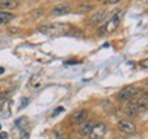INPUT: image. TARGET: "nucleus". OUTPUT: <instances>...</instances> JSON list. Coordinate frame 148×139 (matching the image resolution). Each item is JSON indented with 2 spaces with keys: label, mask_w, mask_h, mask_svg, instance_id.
<instances>
[{
  "label": "nucleus",
  "mask_w": 148,
  "mask_h": 139,
  "mask_svg": "<svg viewBox=\"0 0 148 139\" xmlns=\"http://www.w3.org/2000/svg\"><path fill=\"white\" fill-rule=\"evenodd\" d=\"M0 129H1V124H0Z\"/></svg>",
  "instance_id": "obj_23"
},
{
  "label": "nucleus",
  "mask_w": 148,
  "mask_h": 139,
  "mask_svg": "<svg viewBox=\"0 0 148 139\" xmlns=\"http://www.w3.org/2000/svg\"><path fill=\"white\" fill-rule=\"evenodd\" d=\"M55 139H66V136H64V134H62V132H56V134H55Z\"/></svg>",
  "instance_id": "obj_16"
},
{
  "label": "nucleus",
  "mask_w": 148,
  "mask_h": 139,
  "mask_svg": "<svg viewBox=\"0 0 148 139\" xmlns=\"http://www.w3.org/2000/svg\"><path fill=\"white\" fill-rule=\"evenodd\" d=\"M10 106H11V102L10 101H4V102H3V105L0 106V116H1V117H8V116L11 114Z\"/></svg>",
  "instance_id": "obj_9"
},
{
  "label": "nucleus",
  "mask_w": 148,
  "mask_h": 139,
  "mask_svg": "<svg viewBox=\"0 0 148 139\" xmlns=\"http://www.w3.org/2000/svg\"><path fill=\"white\" fill-rule=\"evenodd\" d=\"M7 96H8V91H3V92H0V102H4Z\"/></svg>",
  "instance_id": "obj_15"
},
{
  "label": "nucleus",
  "mask_w": 148,
  "mask_h": 139,
  "mask_svg": "<svg viewBox=\"0 0 148 139\" xmlns=\"http://www.w3.org/2000/svg\"><path fill=\"white\" fill-rule=\"evenodd\" d=\"M62 110H63V107H62V106H59L58 109H56V112H53V114H52V116H56V114H58V113H60V112H62Z\"/></svg>",
  "instance_id": "obj_19"
},
{
  "label": "nucleus",
  "mask_w": 148,
  "mask_h": 139,
  "mask_svg": "<svg viewBox=\"0 0 148 139\" xmlns=\"http://www.w3.org/2000/svg\"><path fill=\"white\" fill-rule=\"evenodd\" d=\"M106 132H107V127L103 123H99L92 127V129H90V132H89V138L90 139H101L106 135Z\"/></svg>",
  "instance_id": "obj_5"
},
{
  "label": "nucleus",
  "mask_w": 148,
  "mask_h": 139,
  "mask_svg": "<svg viewBox=\"0 0 148 139\" xmlns=\"http://www.w3.org/2000/svg\"><path fill=\"white\" fill-rule=\"evenodd\" d=\"M3 72H4V69H3V68H0V73H3Z\"/></svg>",
  "instance_id": "obj_21"
},
{
  "label": "nucleus",
  "mask_w": 148,
  "mask_h": 139,
  "mask_svg": "<svg viewBox=\"0 0 148 139\" xmlns=\"http://www.w3.org/2000/svg\"><path fill=\"white\" fill-rule=\"evenodd\" d=\"M19 4L18 0H0V8L3 10H14Z\"/></svg>",
  "instance_id": "obj_8"
},
{
  "label": "nucleus",
  "mask_w": 148,
  "mask_h": 139,
  "mask_svg": "<svg viewBox=\"0 0 148 139\" xmlns=\"http://www.w3.org/2000/svg\"><path fill=\"white\" fill-rule=\"evenodd\" d=\"M118 128H119V131H122V132H125L127 135H133L136 132V124L133 123L132 120L125 118V120H121L118 123Z\"/></svg>",
  "instance_id": "obj_4"
},
{
  "label": "nucleus",
  "mask_w": 148,
  "mask_h": 139,
  "mask_svg": "<svg viewBox=\"0 0 148 139\" xmlns=\"http://www.w3.org/2000/svg\"><path fill=\"white\" fill-rule=\"evenodd\" d=\"M119 0H107V3L108 4H115V3H118Z\"/></svg>",
  "instance_id": "obj_20"
},
{
  "label": "nucleus",
  "mask_w": 148,
  "mask_h": 139,
  "mask_svg": "<svg viewBox=\"0 0 148 139\" xmlns=\"http://www.w3.org/2000/svg\"><path fill=\"white\" fill-rule=\"evenodd\" d=\"M114 139H122V138H114Z\"/></svg>",
  "instance_id": "obj_22"
},
{
  "label": "nucleus",
  "mask_w": 148,
  "mask_h": 139,
  "mask_svg": "<svg viewBox=\"0 0 148 139\" xmlns=\"http://www.w3.org/2000/svg\"><path fill=\"white\" fill-rule=\"evenodd\" d=\"M92 127H93V124L90 123V121H86V123H84V125L81 127V129H79V134L82 135V136H86V135H89L90 129H92Z\"/></svg>",
  "instance_id": "obj_13"
},
{
  "label": "nucleus",
  "mask_w": 148,
  "mask_h": 139,
  "mask_svg": "<svg viewBox=\"0 0 148 139\" xmlns=\"http://www.w3.org/2000/svg\"><path fill=\"white\" fill-rule=\"evenodd\" d=\"M21 139H29V134H27L26 131H25V132H22V135H21Z\"/></svg>",
  "instance_id": "obj_18"
},
{
  "label": "nucleus",
  "mask_w": 148,
  "mask_h": 139,
  "mask_svg": "<svg viewBox=\"0 0 148 139\" xmlns=\"http://www.w3.org/2000/svg\"><path fill=\"white\" fill-rule=\"evenodd\" d=\"M138 92V88L137 87H134V86H127V87H123L121 91L118 92V101H121V102H126L129 101L130 98H133V96L136 95Z\"/></svg>",
  "instance_id": "obj_2"
},
{
  "label": "nucleus",
  "mask_w": 148,
  "mask_h": 139,
  "mask_svg": "<svg viewBox=\"0 0 148 139\" xmlns=\"http://www.w3.org/2000/svg\"><path fill=\"white\" fill-rule=\"evenodd\" d=\"M121 18H122V11H121V12H116V14H114V15H112L110 19L107 21V24L104 25V28L101 29V32H103V33H112L116 28L119 26V24H121Z\"/></svg>",
  "instance_id": "obj_1"
},
{
  "label": "nucleus",
  "mask_w": 148,
  "mask_h": 139,
  "mask_svg": "<svg viewBox=\"0 0 148 139\" xmlns=\"http://www.w3.org/2000/svg\"><path fill=\"white\" fill-rule=\"evenodd\" d=\"M147 107H148V99H147V94H144V96L138 101L137 103V112L141 113V112H147Z\"/></svg>",
  "instance_id": "obj_12"
},
{
  "label": "nucleus",
  "mask_w": 148,
  "mask_h": 139,
  "mask_svg": "<svg viewBox=\"0 0 148 139\" xmlns=\"http://www.w3.org/2000/svg\"><path fill=\"white\" fill-rule=\"evenodd\" d=\"M67 25L63 24H47V25H42L38 28V30L41 33H56V32H64L67 29Z\"/></svg>",
  "instance_id": "obj_3"
},
{
  "label": "nucleus",
  "mask_w": 148,
  "mask_h": 139,
  "mask_svg": "<svg viewBox=\"0 0 148 139\" xmlns=\"http://www.w3.org/2000/svg\"><path fill=\"white\" fill-rule=\"evenodd\" d=\"M11 19H14V14L7 12V11H0V25H5Z\"/></svg>",
  "instance_id": "obj_10"
},
{
  "label": "nucleus",
  "mask_w": 148,
  "mask_h": 139,
  "mask_svg": "<svg viewBox=\"0 0 148 139\" xmlns=\"http://www.w3.org/2000/svg\"><path fill=\"white\" fill-rule=\"evenodd\" d=\"M104 14H106L104 11H99L95 17H92V22H93V24H96V22L103 21V17H104Z\"/></svg>",
  "instance_id": "obj_14"
},
{
  "label": "nucleus",
  "mask_w": 148,
  "mask_h": 139,
  "mask_svg": "<svg viewBox=\"0 0 148 139\" xmlns=\"http://www.w3.org/2000/svg\"><path fill=\"white\" fill-rule=\"evenodd\" d=\"M70 12V6L69 4H58L55 6L51 11L52 15H64V14H69Z\"/></svg>",
  "instance_id": "obj_7"
},
{
  "label": "nucleus",
  "mask_w": 148,
  "mask_h": 139,
  "mask_svg": "<svg viewBox=\"0 0 148 139\" xmlns=\"http://www.w3.org/2000/svg\"><path fill=\"white\" fill-rule=\"evenodd\" d=\"M71 123L73 124H79V123H84L85 120H86V110L84 109H79V110H75V112L71 114Z\"/></svg>",
  "instance_id": "obj_6"
},
{
  "label": "nucleus",
  "mask_w": 148,
  "mask_h": 139,
  "mask_svg": "<svg viewBox=\"0 0 148 139\" xmlns=\"http://www.w3.org/2000/svg\"><path fill=\"white\" fill-rule=\"evenodd\" d=\"M125 112H126L130 117H133V116L138 114V112H137V103H136V102H130V103H127L126 107H125Z\"/></svg>",
  "instance_id": "obj_11"
},
{
  "label": "nucleus",
  "mask_w": 148,
  "mask_h": 139,
  "mask_svg": "<svg viewBox=\"0 0 148 139\" xmlns=\"http://www.w3.org/2000/svg\"><path fill=\"white\" fill-rule=\"evenodd\" d=\"M7 138H8L7 132H0V139H7Z\"/></svg>",
  "instance_id": "obj_17"
}]
</instances>
